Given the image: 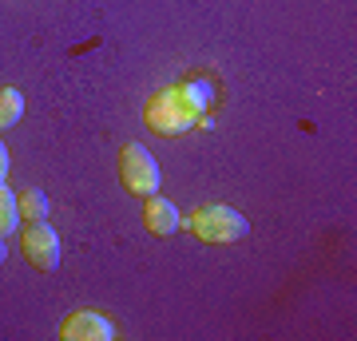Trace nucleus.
<instances>
[{"instance_id": "423d86ee", "label": "nucleus", "mask_w": 357, "mask_h": 341, "mask_svg": "<svg viewBox=\"0 0 357 341\" xmlns=\"http://www.w3.org/2000/svg\"><path fill=\"white\" fill-rule=\"evenodd\" d=\"M143 227L151 230V234H159V238H167V234H175V230L183 227V218H178L175 202L159 199V195H147V206H143Z\"/></svg>"}, {"instance_id": "f03ea898", "label": "nucleus", "mask_w": 357, "mask_h": 341, "mask_svg": "<svg viewBox=\"0 0 357 341\" xmlns=\"http://www.w3.org/2000/svg\"><path fill=\"white\" fill-rule=\"evenodd\" d=\"M143 119L151 131L159 135H183V131H191L199 123V112H195V103L183 96V91H155L147 107H143Z\"/></svg>"}, {"instance_id": "9b49d317", "label": "nucleus", "mask_w": 357, "mask_h": 341, "mask_svg": "<svg viewBox=\"0 0 357 341\" xmlns=\"http://www.w3.org/2000/svg\"><path fill=\"white\" fill-rule=\"evenodd\" d=\"M4 258H8V246H4V234H0V266H4Z\"/></svg>"}, {"instance_id": "20e7f679", "label": "nucleus", "mask_w": 357, "mask_h": 341, "mask_svg": "<svg viewBox=\"0 0 357 341\" xmlns=\"http://www.w3.org/2000/svg\"><path fill=\"white\" fill-rule=\"evenodd\" d=\"M20 246H24V258L28 266H36V270H44V274H52L56 266H60V234L52 227H44V222H28L24 230H20Z\"/></svg>"}, {"instance_id": "7ed1b4c3", "label": "nucleus", "mask_w": 357, "mask_h": 341, "mask_svg": "<svg viewBox=\"0 0 357 341\" xmlns=\"http://www.w3.org/2000/svg\"><path fill=\"white\" fill-rule=\"evenodd\" d=\"M119 179H123V187L131 195H155L163 175H159V163L151 159V151L143 147V143H128L123 151H119Z\"/></svg>"}, {"instance_id": "6e6552de", "label": "nucleus", "mask_w": 357, "mask_h": 341, "mask_svg": "<svg viewBox=\"0 0 357 341\" xmlns=\"http://www.w3.org/2000/svg\"><path fill=\"white\" fill-rule=\"evenodd\" d=\"M24 115V96L16 88H0V131L4 127H16Z\"/></svg>"}, {"instance_id": "1a4fd4ad", "label": "nucleus", "mask_w": 357, "mask_h": 341, "mask_svg": "<svg viewBox=\"0 0 357 341\" xmlns=\"http://www.w3.org/2000/svg\"><path fill=\"white\" fill-rule=\"evenodd\" d=\"M13 230H20V206L13 190L0 183V234H13Z\"/></svg>"}, {"instance_id": "0eeeda50", "label": "nucleus", "mask_w": 357, "mask_h": 341, "mask_svg": "<svg viewBox=\"0 0 357 341\" xmlns=\"http://www.w3.org/2000/svg\"><path fill=\"white\" fill-rule=\"evenodd\" d=\"M16 206H20V222H44L48 218V195L36 187H28L24 195H16Z\"/></svg>"}, {"instance_id": "9d476101", "label": "nucleus", "mask_w": 357, "mask_h": 341, "mask_svg": "<svg viewBox=\"0 0 357 341\" xmlns=\"http://www.w3.org/2000/svg\"><path fill=\"white\" fill-rule=\"evenodd\" d=\"M4 179H8V147L0 143V183H4Z\"/></svg>"}, {"instance_id": "f257e3e1", "label": "nucleus", "mask_w": 357, "mask_h": 341, "mask_svg": "<svg viewBox=\"0 0 357 341\" xmlns=\"http://www.w3.org/2000/svg\"><path fill=\"white\" fill-rule=\"evenodd\" d=\"M183 227L203 242H243L250 234V222L234 206H222V202H206V206L191 211V218H183Z\"/></svg>"}, {"instance_id": "39448f33", "label": "nucleus", "mask_w": 357, "mask_h": 341, "mask_svg": "<svg viewBox=\"0 0 357 341\" xmlns=\"http://www.w3.org/2000/svg\"><path fill=\"white\" fill-rule=\"evenodd\" d=\"M60 338H64V341H112L115 338V326L103 314H96V310H79V314L64 317Z\"/></svg>"}]
</instances>
